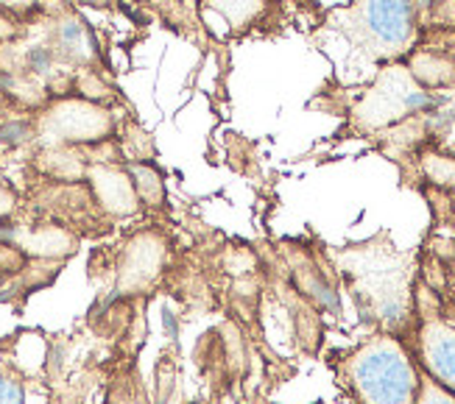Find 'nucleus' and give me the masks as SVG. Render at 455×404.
<instances>
[{
    "instance_id": "obj_1",
    "label": "nucleus",
    "mask_w": 455,
    "mask_h": 404,
    "mask_svg": "<svg viewBox=\"0 0 455 404\" xmlns=\"http://www.w3.org/2000/svg\"><path fill=\"white\" fill-rule=\"evenodd\" d=\"M330 257L344 273L347 285L352 288V296L366 313V318L383 327L380 332H391L400 337L411 335L417 271H413L408 254H400L383 234L361 242V246L330 251Z\"/></svg>"
},
{
    "instance_id": "obj_2",
    "label": "nucleus",
    "mask_w": 455,
    "mask_h": 404,
    "mask_svg": "<svg viewBox=\"0 0 455 404\" xmlns=\"http://www.w3.org/2000/svg\"><path fill=\"white\" fill-rule=\"evenodd\" d=\"M332 371L352 404H413L419 366L400 335L374 332L332 360Z\"/></svg>"
},
{
    "instance_id": "obj_3",
    "label": "nucleus",
    "mask_w": 455,
    "mask_h": 404,
    "mask_svg": "<svg viewBox=\"0 0 455 404\" xmlns=\"http://www.w3.org/2000/svg\"><path fill=\"white\" fill-rule=\"evenodd\" d=\"M327 20L371 62H400L419 43L413 0H349L347 6H335Z\"/></svg>"
},
{
    "instance_id": "obj_4",
    "label": "nucleus",
    "mask_w": 455,
    "mask_h": 404,
    "mask_svg": "<svg viewBox=\"0 0 455 404\" xmlns=\"http://www.w3.org/2000/svg\"><path fill=\"white\" fill-rule=\"evenodd\" d=\"M405 343L417 366L455 393V305L422 273L413 285V329Z\"/></svg>"
},
{
    "instance_id": "obj_5",
    "label": "nucleus",
    "mask_w": 455,
    "mask_h": 404,
    "mask_svg": "<svg viewBox=\"0 0 455 404\" xmlns=\"http://www.w3.org/2000/svg\"><path fill=\"white\" fill-rule=\"evenodd\" d=\"M34 120V139L43 148H84L115 139V115L84 95L51 98L39 107Z\"/></svg>"
},
{
    "instance_id": "obj_6",
    "label": "nucleus",
    "mask_w": 455,
    "mask_h": 404,
    "mask_svg": "<svg viewBox=\"0 0 455 404\" xmlns=\"http://www.w3.org/2000/svg\"><path fill=\"white\" fill-rule=\"evenodd\" d=\"M433 104L436 100L413 78V73L400 62H391L378 75L374 87L366 92L358 109H355V120L363 129H386L391 123H397V120L430 109Z\"/></svg>"
},
{
    "instance_id": "obj_7",
    "label": "nucleus",
    "mask_w": 455,
    "mask_h": 404,
    "mask_svg": "<svg viewBox=\"0 0 455 404\" xmlns=\"http://www.w3.org/2000/svg\"><path fill=\"white\" fill-rule=\"evenodd\" d=\"M163 257H165V246L160 234L154 232L134 234L124 246L121 262H117V290L134 293L137 288H146L154 276H160Z\"/></svg>"
},
{
    "instance_id": "obj_8",
    "label": "nucleus",
    "mask_w": 455,
    "mask_h": 404,
    "mask_svg": "<svg viewBox=\"0 0 455 404\" xmlns=\"http://www.w3.org/2000/svg\"><path fill=\"white\" fill-rule=\"evenodd\" d=\"M12 340H0V404H26L28 376L6 352Z\"/></svg>"
},
{
    "instance_id": "obj_9",
    "label": "nucleus",
    "mask_w": 455,
    "mask_h": 404,
    "mask_svg": "<svg viewBox=\"0 0 455 404\" xmlns=\"http://www.w3.org/2000/svg\"><path fill=\"white\" fill-rule=\"evenodd\" d=\"M126 170L134 181V190L140 195V204L146 207H163L165 201V185L148 162H126Z\"/></svg>"
},
{
    "instance_id": "obj_10",
    "label": "nucleus",
    "mask_w": 455,
    "mask_h": 404,
    "mask_svg": "<svg viewBox=\"0 0 455 404\" xmlns=\"http://www.w3.org/2000/svg\"><path fill=\"white\" fill-rule=\"evenodd\" d=\"M210 6L237 31V28H249L254 20H260L268 0H210Z\"/></svg>"
},
{
    "instance_id": "obj_11",
    "label": "nucleus",
    "mask_w": 455,
    "mask_h": 404,
    "mask_svg": "<svg viewBox=\"0 0 455 404\" xmlns=\"http://www.w3.org/2000/svg\"><path fill=\"white\" fill-rule=\"evenodd\" d=\"M430 265L439 268V279L442 285H436L439 290L447 293V298L455 305V240H433V249H430ZM425 276V273H422ZM427 279V276H425ZM430 281V279H427Z\"/></svg>"
},
{
    "instance_id": "obj_12",
    "label": "nucleus",
    "mask_w": 455,
    "mask_h": 404,
    "mask_svg": "<svg viewBox=\"0 0 455 404\" xmlns=\"http://www.w3.org/2000/svg\"><path fill=\"white\" fill-rule=\"evenodd\" d=\"M419 165H422V176L427 178L430 190H442V193L455 190V159L452 156L425 151Z\"/></svg>"
},
{
    "instance_id": "obj_13",
    "label": "nucleus",
    "mask_w": 455,
    "mask_h": 404,
    "mask_svg": "<svg viewBox=\"0 0 455 404\" xmlns=\"http://www.w3.org/2000/svg\"><path fill=\"white\" fill-rule=\"evenodd\" d=\"M413 404H455V393L419 368V388Z\"/></svg>"
},
{
    "instance_id": "obj_14",
    "label": "nucleus",
    "mask_w": 455,
    "mask_h": 404,
    "mask_svg": "<svg viewBox=\"0 0 455 404\" xmlns=\"http://www.w3.org/2000/svg\"><path fill=\"white\" fill-rule=\"evenodd\" d=\"M17 210H20V193L6 178H0V226H4L9 218H14Z\"/></svg>"
},
{
    "instance_id": "obj_15",
    "label": "nucleus",
    "mask_w": 455,
    "mask_h": 404,
    "mask_svg": "<svg viewBox=\"0 0 455 404\" xmlns=\"http://www.w3.org/2000/svg\"><path fill=\"white\" fill-rule=\"evenodd\" d=\"M43 0H0V17H28Z\"/></svg>"
}]
</instances>
